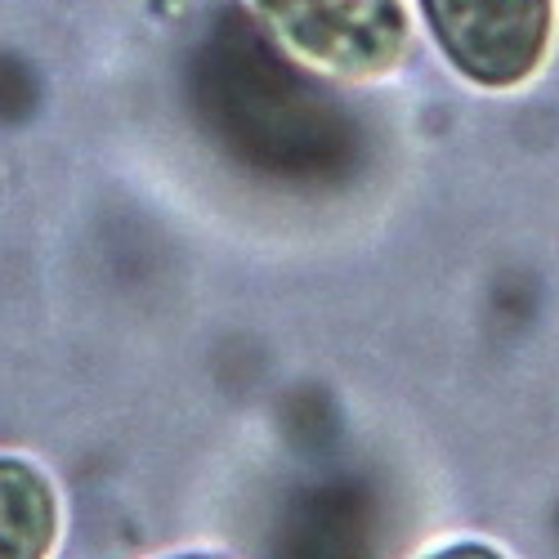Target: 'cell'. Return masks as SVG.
Returning a JSON list of instances; mask_svg holds the SVG:
<instances>
[{"mask_svg":"<svg viewBox=\"0 0 559 559\" xmlns=\"http://www.w3.org/2000/svg\"><path fill=\"white\" fill-rule=\"evenodd\" d=\"M193 99L224 153L269 179L332 183L354 166V126L345 112L277 59L242 14H219L202 36Z\"/></svg>","mask_w":559,"mask_h":559,"instance_id":"obj_1","label":"cell"},{"mask_svg":"<svg viewBox=\"0 0 559 559\" xmlns=\"http://www.w3.org/2000/svg\"><path fill=\"white\" fill-rule=\"evenodd\" d=\"M55 533V501L27 465L0 461V559H40Z\"/></svg>","mask_w":559,"mask_h":559,"instance_id":"obj_5","label":"cell"},{"mask_svg":"<svg viewBox=\"0 0 559 559\" xmlns=\"http://www.w3.org/2000/svg\"><path fill=\"white\" fill-rule=\"evenodd\" d=\"M264 19L309 63L367 76L403 55L399 0H260Z\"/></svg>","mask_w":559,"mask_h":559,"instance_id":"obj_2","label":"cell"},{"mask_svg":"<svg viewBox=\"0 0 559 559\" xmlns=\"http://www.w3.org/2000/svg\"><path fill=\"white\" fill-rule=\"evenodd\" d=\"M371 510L354 484H318L296 497L273 559H367Z\"/></svg>","mask_w":559,"mask_h":559,"instance_id":"obj_4","label":"cell"},{"mask_svg":"<svg viewBox=\"0 0 559 559\" xmlns=\"http://www.w3.org/2000/svg\"><path fill=\"white\" fill-rule=\"evenodd\" d=\"M439 559H497L488 550H452V555H439Z\"/></svg>","mask_w":559,"mask_h":559,"instance_id":"obj_6","label":"cell"},{"mask_svg":"<svg viewBox=\"0 0 559 559\" xmlns=\"http://www.w3.org/2000/svg\"><path fill=\"white\" fill-rule=\"evenodd\" d=\"M452 63L484 85H510L546 50V0H426Z\"/></svg>","mask_w":559,"mask_h":559,"instance_id":"obj_3","label":"cell"}]
</instances>
